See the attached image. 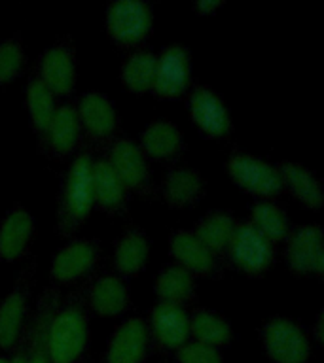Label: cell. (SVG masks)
<instances>
[{
    "label": "cell",
    "instance_id": "2e32d148",
    "mask_svg": "<svg viewBox=\"0 0 324 363\" xmlns=\"http://www.w3.org/2000/svg\"><path fill=\"white\" fill-rule=\"evenodd\" d=\"M76 110H78L82 129L93 140L112 138L114 130L118 127V110H116V102L104 91L87 89L82 93Z\"/></svg>",
    "mask_w": 324,
    "mask_h": 363
},
{
    "label": "cell",
    "instance_id": "8fae6325",
    "mask_svg": "<svg viewBox=\"0 0 324 363\" xmlns=\"http://www.w3.org/2000/svg\"><path fill=\"white\" fill-rule=\"evenodd\" d=\"M31 280L33 265H27L4 299L0 301V350H11L21 337L23 328L27 323Z\"/></svg>",
    "mask_w": 324,
    "mask_h": 363
},
{
    "label": "cell",
    "instance_id": "ac0fdd59",
    "mask_svg": "<svg viewBox=\"0 0 324 363\" xmlns=\"http://www.w3.org/2000/svg\"><path fill=\"white\" fill-rule=\"evenodd\" d=\"M34 235V218L23 204H14L0 218V259L14 261L25 254Z\"/></svg>",
    "mask_w": 324,
    "mask_h": 363
},
{
    "label": "cell",
    "instance_id": "d4e9b609",
    "mask_svg": "<svg viewBox=\"0 0 324 363\" xmlns=\"http://www.w3.org/2000/svg\"><path fill=\"white\" fill-rule=\"evenodd\" d=\"M61 301L59 288L50 286L42 291L38 299V305L34 312L28 318V325H31V348H28V363H51L45 352V331H48V323H50L51 312Z\"/></svg>",
    "mask_w": 324,
    "mask_h": 363
},
{
    "label": "cell",
    "instance_id": "d6986e66",
    "mask_svg": "<svg viewBox=\"0 0 324 363\" xmlns=\"http://www.w3.org/2000/svg\"><path fill=\"white\" fill-rule=\"evenodd\" d=\"M91 187H93V204L104 212H119L127 204L129 189L125 186L118 172L107 155L93 157L91 167Z\"/></svg>",
    "mask_w": 324,
    "mask_h": 363
},
{
    "label": "cell",
    "instance_id": "5bb4252c",
    "mask_svg": "<svg viewBox=\"0 0 324 363\" xmlns=\"http://www.w3.org/2000/svg\"><path fill=\"white\" fill-rule=\"evenodd\" d=\"M101 255V244L95 238H72L57 250L50 265V277L55 282H74L95 267Z\"/></svg>",
    "mask_w": 324,
    "mask_h": 363
},
{
    "label": "cell",
    "instance_id": "f1b7e54d",
    "mask_svg": "<svg viewBox=\"0 0 324 363\" xmlns=\"http://www.w3.org/2000/svg\"><path fill=\"white\" fill-rule=\"evenodd\" d=\"M188 325H190V335L193 340L215 346V348H220L233 339V329L230 322L210 308H195L190 312Z\"/></svg>",
    "mask_w": 324,
    "mask_h": 363
},
{
    "label": "cell",
    "instance_id": "277c9868",
    "mask_svg": "<svg viewBox=\"0 0 324 363\" xmlns=\"http://www.w3.org/2000/svg\"><path fill=\"white\" fill-rule=\"evenodd\" d=\"M224 255L235 269L249 277H258L271 267L275 246L249 220L237 221Z\"/></svg>",
    "mask_w": 324,
    "mask_h": 363
},
{
    "label": "cell",
    "instance_id": "e0dca14e",
    "mask_svg": "<svg viewBox=\"0 0 324 363\" xmlns=\"http://www.w3.org/2000/svg\"><path fill=\"white\" fill-rule=\"evenodd\" d=\"M85 305L101 316H116L129 306L131 294L122 277L114 272H102L84 289Z\"/></svg>",
    "mask_w": 324,
    "mask_h": 363
},
{
    "label": "cell",
    "instance_id": "3957f363",
    "mask_svg": "<svg viewBox=\"0 0 324 363\" xmlns=\"http://www.w3.org/2000/svg\"><path fill=\"white\" fill-rule=\"evenodd\" d=\"M260 340L269 359L275 363H307L311 342L300 323L286 316H271L261 323Z\"/></svg>",
    "mask_w": 324,
    "mask_h": 363
},
{
    "label": "cell",
    "instance_id": "836d02e7",
    "mask_svg": "<svg viewBox=\"0 0 324 363\" xmlns=\"http://www.w3.org/2000/svg\"><path fill=\"white\" fill-rule=\"evenodd\" d=\"M176 363H222V354L215 346L199 340H186L175 350Z\"/></svg>",
    "mask_w": 324,
    "mask_h": 363
},
{
    "label": "cell",
    "instance_id": "f546056e",
    "mask_svg": "<svg viewBox=\"0 0 324 363\" xmlns=\"http://www.w3.org/2000/svg\"><path fill=\"white\" fill-rule=\"evenodd\" d=\"M25 101H27V112L33 129L40 136H44L45 129H48V125H50L51 118H53L57 102L55 95L51 93L50 87L40 79V76L36 72L28 76Z\"/></svg>",
    "mask_w": 324,
    "mask_h": 363
},
{
    "label": "cell",
    "instance_id": "7402d4cb",
    "mask_svg": "<svg viewBox=\"0 0 324 363\" xmlns=\"http://www.w3.org/2000/svg\"><path fill=\"white\" fill-rule=\"evenodd\" d=\"M80 136H82V125H80L76 104L72 102L57 104L53 118L42 136L48 150L57 157H65L78 146Z\"/></svg>",
    "mask_w": 324,
    "mask_h": 363
},
{
    "label": "cell",
    "instance_id": "52a82bcc",
    "mask_svg": "<svg viewBox=\"0 0 324 363\" xmlns=\"http://www.w3.org/2000/svg\"><path fill=\"white\" fill-rule=\"evenodd\" d=\"M226 169L237 186L254 195L269 197L284 187L277 167L254 153L233 152L227 157Z\"/></svg>",
    "mask_w": 324,
    "mask_h": 363
},
{
    "label": "cell",
    "instance_id": "603a6c76",
    "mask_svg": "<svg viewBox=\"0 0 324 363\" xmlns=\"http://www.w3.org/2000/svg\"><path fill=\"white\" fill-rule=\"evenodd\" d=\"M205 178L198 169L176 164L165 172L161 180V195L171 206H192L203 197Z\"/></svg>",
    "mask_w": 324,
    "mask_h": 363
},
{
    "label": "cell",
    "instance_id": "1f68e13d",
    "mask_svg": "<svg viewBox=\"0 0 324 363\" xmlns=\"http://www.w3.org/2000/svg\"><path fill=\"white\" fill-rule=\"evenodd\" d=\"M156 72V53L150 50H135L131 55L125 57L119 68V78L125 87H129L135 93L150 91Z\"/></svg>",
    "mask_w": 324,
    "mask_h": 363
},
{
    "label": "cell",
    "instance_id": "cb8c5ba5",
    "mask_svg": "<svg viewBox=\"0 0 324 363\" xmlns=\"http://www.w3.org/2000/svg\"><path fill=\"white\" fill-rule=\"evenodd\" d=\"M148 255H150V238L146 231L136 225L129 227L119 235L114 244V271L122 278L135 277L146 265Z\"/></svg>",
    "mask_w": 324,
    "mask_h": 363
},
{
    "label": "cell",
    "instance_id": "d6a6232c",
    "mask_svg": "<svg viewBox=\"0 0 324 363\" xmlns=\"http://www.w3.org/2000/svg\"><path fill=\"white\" fill-rule=\"evenodd\" d=\"M27 61L23 40L14 34L0 40V84H8L21 72L23 65Z\"/></svg>",
    "mask_w": 324,
    "mask_h": 363
},
{
    "label": "cell",
    "instance_id": "7c38bea8",
    "mask_svg": "<svg viewBox=\"0 0 324 363\" xmlns=\"http://www.w3.org/2000/svg\"><path fill=\"white\" fill-rule=\"evenodd\" d=\"M190 118L207 136H226L232 130V116L226 102L210 85H193L188 95Z\"/></svg>",
    "mask_w": 324,
    "mask_h": 363
},
{
    "label": "cell",
    "instance_id": "ffe728a7",
    "mask_svg": "<svg viewBox=\"0 0 324 363\" xmlns=\"http://www.w3.org/2000/svg\"><path fill=\"white\" fill-rule=\"evenodd\" d=\"M136 144L141 146L146 157L167 161L176 157L184 150V133L175 121L156 118L142 127Z\"/></svg>",
    "mask_w": 324,
    "mask_h": 363
},
{
    "label": "cell",
    "instance_id": "9c48e42d",
    "mask_svg": "<svg viewBox=\"0 0 324 363\" xmlns=\"http://www.w3.org/2000/svg\"><path fill=\"white\" fill-rule=\"evenodd\" d=\"M34 72L51 89L53 95H67L76 85V51L72 40H55L42 51Z\"/></svg>",
    "mask_w": 324,
    "mask_h": 363
},
{
    "label": "cell",
    "instance_id": "4dcf8cb0",
    "mask_svg": "<svg viewBox=\"0 0 324 363\" xmlns=\"http://www.w3.org/2000/svg\"><path fill=\"white\" fill-rule=\"evenodd\" d=\"M249 221L271 242L286 238L292 229L286 210L269 199H258L252 204Z\"/></svg>",
    "mask_w": 324,
    "mask_h": 363
},
{
    "label": "cell",
    "instance_id": "ba28073f",
    "mask_svg": "<svg viewBox=\"0 0 324 363\" xmlns=\"http://www.w3.org/2000/svg\"><path fill=\"white\" fill-rule=\"evenodd\" d=\"M192 76V53L186 45L169 44L156 55L152 91L156 96L173 99L182 95Z\"/></svg>",
    "mask_w": 324,
    "mask_h": 363
},
{
    "label": "cell",
    "instance_id": "7a4b0ae2",
    "mask_svg": "<svg viewBox=\"0 0 324 363\" xmlns=\"http://www.w3.org/2000/svg\"><path fill=\"white\" fill-rule=\"evenodd\" d=\"M93 152L84 147L76 153L72 163L63 176L57 203V231L70 235L82 225L93 206V187H91V167Z\"/></svg>",
    "mask_w": 324,
    "mask_h": 363
},
{
    "label": "cell",
    "instance_id": "83f0119b",
    "mask_svg": "<svg viewBox=\"0 0 324 363\" xmlns=\"http://www.w3.org/2000/svg\"><path fill=\"white\" fill-rule=\"evenodd\" d=\"M237 220L227 210H209L195 221L192 231L199 237V240L216 255L226 252L227 244L232 240Z\"/></svg>",
    "mask_w": 324,
    "mask_h": 363
},
{
    "label": "cell",
    "instance_id": "5b68a950",
    "mask_svg": "<svg viewBox=\"0 0 324 363\" xmlns=\"http://www.w3.org/2000/svg\"><path fill=\"white\" fill-rule=\"evenodd\" d=\"M104 25L118 44H139L152 30V8L146 0H112L107 6Z\"/></svg>",
    "mask_w": 324,
    "mask_h": 363
},
{
    "label": "cell",
    "instance_id": "4316f807",
    "mask_svg": "<svg viewBox=\"0 0 324 363\" xmlns=\"http://www.w3.org/2000/svg\"><path fill=\"white\" fill-rule=\"evenodd\" d=\"M283 180V186H286L301 203L307 206L318 208L323 204V186L318 176L309 170L306 164L294 163V161H281L275 164Z\"/></svg>",
    "mask_w": 324,
    "mask_h": 363
},
{
    "label": "cell",
    "instance_id": "6da1fadb",
    "mask_svg": "<svg viewBox=\"0 0 324 363\" xmlns=\"http://www.w3.org/2000/svg\"><path fill=\"white\" fill-rule=\"evenodd\" d=\"M90 312L84 289H74L57 303L45 331V352L51 363H74L87 348Z\"/></svg>",
    "mask_w": 324,
    "mask_h": 363
},
{
    "label": "cell",
    "instance_id": "44dd1931",
    "mask_svg": "<svg viewBox=\"0 0 324 363\" xmlns=\"http://www.w3.org/2000/svg\"><path fill=\"white\" fill-rule=\"evenodd\" d=\"M150 335L159 346L163 348H178L184 345L190 337V325H188V312L182 305L173 303H161L153 306L150 312Z\"/></svg>",
    "mask_w": 324,
    "mask_h": 363
},
{
    "label": "cell",
    "instance_id": "8992f818",
    "mask_svg": "<svg viewBox=\"0 0 324 363\" xmlns=\"http://www.w3.org/2000/svg\"><path fill=\"white\" fill-rule=\"evenodd\" d=\"M107 157L112 163L127 189H135L142 195H152L156 191L152 182V170L148 167L146 155L129 136H114L108 142Z\"/></svg>",
    "mask_w": 324,
    "mask_h": 363
},
{
    "label": "cell",
    "instance_id": "4fadbf2b",
    "mask_svg": "<svg viewBox=\"0 0 324 363\" xmlns=\"http://www.w3.org/2000/svg\"><path fill=\"white\" fill-rule=\"evenodd\" d=\"M150 346V328L144 318L129 316L110 335L104 363H144Z\"/></svg>",
    "mask_w": 324,
    "mask_h": 363
},
{
    "label": "cell",
    "instance_id": "d590c367",
    "mask_svg": "<svg viewBox=\"0 0 324 363\" xmlns=\"http://www.w3.org/2000/svg\"><path fill=\"white\" fill-rule=\"evenodd\" d=\"M313 335H315L317 340L323 339V312L317 314V320H315V325H313Z\"/></svg>",
    "mask_w": 324,
    "mask_h": 363
},
{
    "label": "cell",
    "instance_id": "9a60e30c",
    "mask_svg": "<svg viewBox=\"0 0 324 363\" xmlns=\"http://www.w3.org/2000/svg\"><path fill=\"white\" fill-rule=\"evenodd\" d=\"M169 252L176 263L192 274L222 277V263L215 252H210L192 229H175L169 237Z\"/></svg>",
    "mask_w": 324,
    "mask_h": 363
},
{
    "label": "cell",
    "instance_id": "484cf974",
    "mask_svg": "<svg viewBox=\"0 0 324 363\" xmlns=\"http://www.w3.org/2000/svg\"><path fill=\"white\" fill-rule=\"evenodd\" d=\"M153 291L161 303L184 305L195 297V278L178 263H169L158 272Z\"/></svg>",
    "mask_w": 324,
    "mask_h": 363
},
{
    "label": "cell",
    "instance_id": "30bf717a",
    "mask_svg": "<svg viewBox=\"0 0 324 363\" xmlns=\"http://www.w3.org/2000/svg\"><path fill=\"white\" fill-rule=\"evenodd\" d=\"M284 259L294 272L317 274L324 272L323 227L318 223H306L290 229L284 246Z\"/></svg>",
    "mask_w": 324,
    "mask_h": 363
},
{
    "label": "cell",
    "instance_id": "e575fe53",
    "mask_svg": "<svg viewBox=\"0 0 324 363\" xmlns=\"http://www.w3.org/2000/svg\"><path fill=\"white\" fill-rule=\"evenodd\" d=\"M222 4H224L222 0H198V2H195V10L203 11V13H209V11L216 10V8Z\"/></svg>",
    "mask_w": 324,
    "mask_h": 363
}]
</instances>
